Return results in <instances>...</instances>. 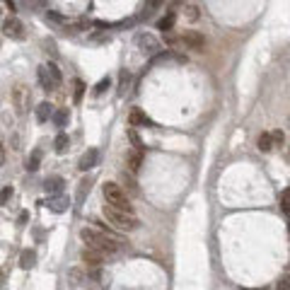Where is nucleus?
<instances>
[{"label":"nucleus","mask_w":290,"mask_h":290,"mask_svg":"<svg viewBox=\"0 0 290 290\" xmlns=\"http://www.w3.org/2000/svg\"><path fill=\"white\" fill-rule=\"evenodd\" d=\"M97 162H100V152L94 150V148H90V150L85 152L80 157V162H78V167H80L82 172H87L92 170V167H97Z\"/></svg>","instance_id":"nucleus-8"},{"label":"nucleus","mask_w":290,"mask_h":290,"mask_svg":"<svg viewBox=\"0 0 290 290\" xmlns=\"http://www.w3.org/2000/svg\"><path fill=\"white\" fill-rule=\"evenodd\" d=\"M280 208H283V213L290 215V189H285L280 194Z\"/></svg>","instance_id":"nucleus-26"},{"label":"nucleus","mask_w":290,"mask_h":290,"mask_svg":"<svg viewBox=\"0 0 290 290\" xmlns=\"http://www.w3.org/2000/svg\"><path fill=\"white\" fill-rule=\"evenodd\" d=\"M90 189V181H80V189H78V199H85V191Z\"/></svg>","instance_id":"nucleus-30"},{"label":"nucleus","mask_w":290,"mask_h":290,"mask_svg":"<svg viewBox=\"0 0 290 290\" xmlns=\"http://www.w3.org/2000/svg\"><path fill=\"white\" fill-rule=\"evenodd\" d=\"M12 194H15V191H12V186H5V189L0 191V203H8V201L12 199Z\"/></svg>","instance_id":"nucleus-28"},{"label":"nucleus","mask_w":290,"mask_h":290,"mask_svg":"<svg viewBox=\"0 0 290 290\" xmlns=\"http://www.w3.org/2000/svg\"><path fill=\"white\" fill-rule=\"evenodd\" d=\"M278 290H290V273L280 276V280H278Z\"/></svg>","instance_id":"nucleus-29"},{"label":"nucleus","mask_w":290,"mask_h":290,"mask_svg":"<svg viewBox=\"0 0 290 290\" xmlns=\"http://www.w3.org/2000/svg\"><path fill=\"white\" fill-rule=\"evenodd\" d=\"M121 181H123V186H126V189L131 191V194H138V181H136V177H133V174H131V172H123V174H121Z\"/></svg>","instance_id":"nucleus-17"},{"label":"nucleus","mask_w":290,"mask_h":290,"mask_svg":"<svg viewBox=\"0 0 290 290\" xmlns=\"http://www.w3.org/2000/svg\"><path fill=\"white\" fill-rule=\"evenodd\" d=\"M53 116V109H51L49 102H41L39 107H37V119L41 121V123H46V121Z\"/></svg>","instance_id":"nucleus-15"},{"label":"nucleus","mask_w":290,"mask_h":290,"mask_svg":"<svg viewBox=\"0 0 290 290\" xmlns=\"http://www.w3.org/2000/svg\"><path fill=\"white\" fill-rule=\"evenodd\" d=\"M51 119H53V123H56L58 128H63V126H66V121H68V111H66V109L53 111V116H51Z\"/></svg>","instance_id":"nucleus-23"},{"label":"nucleus","mask_w":290,"mask_h":290,"mask_svg":"<svg viewBox=\"0 0 290 290\" xmlns=\"http://www.w3.org/2000/svg\"><path fill=\"white\" fill-rule=\"evenodd\" d=\"M128 123H131V126H136V128H155V121H152L145 111H140V109L131 111Z\"/></svg>","instance_id":"nucleus-7"},{"label":"nucleus","mask_w":290,"mask_h":290,"mask_svg":"<svg viewBox=\"0 0 290 290\" xmlns=\"http://www.w3.org/2000/svg\"><path fill=\"white\" fill-rule=\"evenodd\" d=\"M37 75H39V85H41V90H46V92L56 90V87H53V82H51V78H49V70H46V66H41Z\"/></svg>","instance_id":"nucleus-14"},{"label":"nucleus","mask_w":290,"mask_h":290,"mask_svg":"<svg viewBox=\"0 0 290 290\" xmlns=\"http://www.w3.org/2000/svg\"><path fill=\"white\" fill-rule=\"evenodd\" d=\"M3 3H5V5H8V10H15V0H3Z\"/></svg>","instance_id":"nucleus-35"},{"label":"nucleus","mask_w":290,"mask_h":290,"mask_svg":"<svg viewBox=\"0 0 290 290\" xmlns=\"http://www.w3.org/2000/svg\"><path fill=\"white\" fill-rule=\"evenodd\" d=\"M5 271H8V266H3V269H0V283H3V278H5Z\"/></svg>","instance_id":"nucleus-36"},{"label":"nucleus","mask_w":290,"mask_h":290,"mask_svg":"<svg viewBox=\"0 0 290 290\" xmlns=\"http://www.w3.org/2000/svg\"><path fill=\"white\" fill-rule=\"evenodd\" d=\"M165 0H145V15H150L152 10H157Z\"/></svg>","instance_id":"nucleus-27"},{"label":"nucleus","mask_w":290,"mask_h":290,"mask_svg":"<svg viewBox=\"0 0 290 290\" xmlns=\"http://www.w3.org/2000/svg\"><path fill=\"white\" fill-rule=\"evenodd\" d=\"M46 206H49V208L53 210V213H63V210L68 208V199H66V196L60 194V196H53V199H51L49 203H46Z\"/></svg>","instance_id":"nucleus-13"},{"label":"nucleus","mask_w":290,"mask_h":290,"mask_svg":"<svg viewBox=\"0 0 290 290\" xmlns=\"http://www.w3.org/2000/svg\"><path fill=\"white\" fill-rule=\"evenodd\" d=\"M46 70H49V78H51V82H53V87L58 90L60 82H63V75H60L58 66H56V63H49V66H46Z\"/></svg>","instance_id":"nucleus-16"},{"label":"nucleus","mask_w":290,"mask_h":290,"mask_svg":"<svg viewBox=\"0 0 290 290\" xmlns=\"http://www.w3.org/2000/svg\"><path fill=\"white\" fill-rule=\"evenodd\" d=\"M102 194H104V199H107V206L116 210H126V213H133V206H131L128 196H126V191L121 189L119 184H114V181H107L104 186H102Z\"/></svg>","instance_id":"nucleus-3"},{"label":"nucleus","mask_w":290,"mask_h":290,"mask_svg":"<svg viewBox=\"0 0 290 290\" xmlns=\"http://www.w3.org/2000/svg\"><path fill=\"white\" fill-rule=\"evenodd\" d=\"M29 102H31V94H29V87H24V85H17L15 90H12V104H15V111L17 114H27L29 109Z\"/></svg>","instance_id":"nucleus-5"},{"label":"nucleus","mask_w":290,"mask_h":290,"mask_svg":"<svg viewBox=\"0 0 290 290\" xmlns=\"http://www.w3.org/2000/svg\"><path fill=\"white\" fill-rule=\"evenodd\" d=\"M73 87H75V104H80V102H82V94H85V82H82V80H75V82H73Z\"/></svg>","instance_id":"nucleus-25"},{"label":"nucleus","mask_w":290,"mask_h":290,"mask_svg":"<svg viewBox=\"0 0 290 290\" xmlns=\"http://www.w3.org/2000/svg\"><path fill=\"white\" fill-rule=\"evenodd\" d=\"M80 237L90 249L100 251V254H104V256H114V254H119V251L123 249V242L121 240H116V237L109 235V232L94 230V228H82Z\"/></svg>","instance_id":"nucleus-1"},{"label":"nucleus","mask_w":290,"mask_h":290,"mask_svg":"<svg viewBox=\"0 0 290 290\" xmlns=\"http://www.w3.org/2000/svg\"><path fill=\"white\" fill-rule=\"evenodd\" d=\"M256 148H259L261 152H269L271 148H273V140H271V133H261L259 140H256Z\"/></svg>","instance_id":"nucleus-19"},{"label":"nucleus","mask_w":290,"mask_h":290,"mask_svg":"<svg viewBox=\"0 0 290 290\" xmlns=\"http://www.w3.org/2000/svg\"><path fill=\"white\" fill-rule=\"evenodd\" d=\"M3 31H5V37H10L15 41H22L27 37V31H24V24H22L17 17H8L5 24H3Z\"/></svg>","instance_id":"nucleus-6"},{"label":"nucleus","mask_w":290,"mask_h":290,"mask_svg":"<svg viewBox=\"0 0 290 290\" xmlns=\"http://www.w3.org/2000/svg\"><path fill=\"white\" fill-rule=\"evenodd\" d=\"M70 145V138L66 136V133H60V136H56V140H53V148H56V152H66Z\"/></svg>","instance_id":"nucleus-21"},{"label":"nucleus","mask_w":290,"mask_h":290,"mask_svg":"<svg viewBox=\"0 0 290 290\" xmlns=\"http://www.w3.org/2000/svg\"><path fill=\"white\" fill-rule=\"evenodd\" d=\"M82 261H85L87 266H94V269H97V266H102V261H104V254L85 247V249H82Z\"/></svg>","instance_id":"nucleus-11"},{"label":"nucleus","mask_w":290,"mask_h":290,"mask_svg":"<svg viewBox=\"0 0 290 290\" xmlns=\"http://www.w3.org/2000/svg\"><path fill=\"white\" fill-rule=\"evenodd\" d=\"M167 44L170 46H184V49H191V51H203L206 46V37L201 34V31H184L179 37H167Z\"/></svg>","instance_id":"nucleus-4"},{"label":"nucleus","mask_w":290,"mask_h":290,"mask_svg":"<svg viewBox=\"0 0 290 290\" xmlns=\"http://www.w3.org/2000/svg\"><path fill=\"white\" fill-rule=\"evenodd\" d=\"M136 44H138V46H140L143 51H148V53H152V51L160 49V44L152 39L150 34H138V37H136Z\"/></svg>","instance_id":"nucleus-12"},{"label":"nucleus","mask_w":290,"mask_h":290,"mask_svg":"<svg viewBox=\"0 0 290 290\" xmlns=\"http://www.w3.org/2000/svg\"><path fill=\"white\" fill-rule=\"evenodd\" d=\"M34 259H37V254L31 249H24L22 251V256H20V266L22 269H29V266H34Z\"/></svg>","instance_id":"nucleus-22"},{"label":"nucleus","mask_w":290,"mask_h":290,"mask_svg":"<svg viewBox=\"0 0 290 290\" xmlns=\"http://www.w3.org/2000/svg\"><path fill=\"white\" fill-rule=\"evenodd\" d=\"M3 165H5V145L0 143V167H3Z\"/></svg>","instance_id":"nucleus-34"},{"label":"nucleus","mask_w":290,"mask_h":290,"mask_svg":"<svg viewBox=\"0 0 290 290\" xmlns=\"http://www.w3.org/2000/svg\"><path fill=\"white\" fill-rule=\"evenodd\" d=\"M186 10H189V17H191V20H196V17H199V12H196L199 8H194V5H191V8H186Z\"/></svg>","instance_id":"nucleus-33"},{"label":"nucleus","mask_w":290,"mask_h":290,"mask_svg":"<svg viewBox=\"0 0 290 290\" xmlns=\"http://www.w3.org/2000/svg\"><path fill=\"white\" fill-rule=\"evenodd\" d=\"M283 138H285L283 131H273V133H271V140H273V143H283Z\"/></svg>","instance_id":"nucleus-31"},{"label":"nucleus","mask_w":290,"mask_h":290,"mask_svg":"<svg viewBox=\"0 0 290 290\" xmlns=\"http://www.w3.org/2000/svg\"><path fill=\"white\" fill-rule=\"evenodd\" d=\"M128 138H131V143H133V150L143 152V140H140V136L136 133V128H128Z\"/></svg>","instance_id":"nucleus-24"},{"label":"nucleus","mask_w":290,"mask_h":290,"mask_svg":"<svg viewBox=\"0 0 290 290\" xmlns=\"http://www.w3.org/2000/svg\"><path fill=\"white\" fill-rule=\"evenodd\" d=\"M39 162H41V150H34L29 155V160H27L24 167H27V172H37V170H39Z\"/></svg>","instance_id":"nucleus-20"},{"label":"nucleus","mask_w":290,"mask_h":290,"mask_svg":"<svg viewBox=\"0 0 290 290\" xmlns=\"http://www.w3.org/2000/svg\"><path fill=\"white\" fill-rule=\"evenodd\" d=\"M107 87H109V80H100V85L94 87V92H104Z\"/></svg>","instance_id":"nucleus-32"},{"label":"nucleus","mask_w":290,"mask_h":290,"mask_svg":"<svg viewBox=\"0 0 290 290\" xmlns=\"http://www.w3.org/2000/svg\"><path fill=\"white\" fill-rule=\"evenodd\" d=\"M174 20H177V15H174V12H167V15H165V17H162L160 22H157V29L170 31L172 27H174Z\"/></svg>","instance_id":"nucleus-18"},{"label":"nucleus","mask_w":290,"mask_h":290,"mask_svg":"<svg viewBox=\"0 0 290 290\" xmlns=\"http://www.w3.org/2000/svg\"><path fill=\"white\" fill-rule=\"evenodd\" d=\"M140 165H143V152L140 150L126 152V170H128L131 174H136V172L140 170Z\"/></svg>","instance_id":"nucleus-10"},{"label":"nucleus","mask_w":290,"mask_h":290,"mask_svg":"<svg viewBox=\"0 0 290 290\" xmlns=\"http://www.w3.org/2000/svg\"><path fill=\"white\" fill-rule=\"evenodd\" d=\"M63 186H66L63 177H51V179L44 181V189H46L49 196H60V194H63Z\"/></svg>","instance_id":"nucleus-9"},{"label":"nucleus","mask_w":290,"mask_h":290,"mask_svg":"<svg viewBox=\"0 0 290 290\" xmlns=\"http://www.w3.org/2000/svg\"><path fill=\"white\" fill-rule=\"evenodd\" d=\"M102 215L111 222V228H116V230H123V232H131L138 228V218L133 215V213H126V210H116L111 208V206H104L102 208Z\"/></svg>","instance_id":"nucleus-2"}]
</instances>
